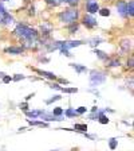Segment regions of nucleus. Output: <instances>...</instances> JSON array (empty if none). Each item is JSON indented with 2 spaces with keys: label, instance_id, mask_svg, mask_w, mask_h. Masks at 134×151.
<instances>
[{
  "label": "nucleus",
  "instance_id": "1",
  "mask_svg": "<svg viewBox=\"0 0 134 151\" xmlns=\"http://www.w3.org/2000/svg\"><path fill=\"white\" fill-rule=\"evenodd\" d=\"M15 35H18L19 38H22L24 41H30V39H38V31L34 28L28 27L26 24H18V27L15 28Z\"/></svg>",
  "mask_w": 134,
  "mask_h": 151
},
{
  "label": "nucleus",
  "instance_id": "2",
  "mask_svg": "<svg viewBox=\"0 0 134 151\" xmlns=\"http://www.w3.org/2000/svg\"><path fill=\"white\" fill-rule=\"evenodd\" d=\"M79 16V11L78 9H67V11H63V12L59 14V20L62 23H66V24H71V23H75L77 19Z\"/></svg>",
  "mask_w": 134,
  "mask_h": 151
},
{
  "label": "nucleus",
  "instance_id": "3",
  "mask_svg": "<svg viewBox=\"0 0 134 151\" xmlns=\"http://www.w3.org/2000/svg\"><path fill=\"white\" fill-rule=\"evenodd\" d=\"M106 81V73L99 72V70H91L90 72V85L91 86H98Z\"/></svg>",
  "mask_w": 134,
  "mask_h": 151
},
{
  "label": "nucleus",
  "instance_id": "4",
  "mask_svg": "<svg viewBox=\"0 0 134 151\" xmlns=\"http://www.w3.org/2000/svg\"><path fill=\"white\" fill-rule=\"evenodd\" d=\"M39 117H42V120L46 123H48V122H63V120H66L65 116H54L52 113L47 112V111H43Z\"/></svg>",
  "mask_w": 134,
  "mask_h": 151
},
{
  "label": "nucleus",
  "instance_id": "5",
  "mask_svg": "<svg viewBox=\"0 0 134 151\" xmlns=\"http://www.w3.org/2000/svg\"><path fill=\"white\" fill-rule=\"evenodd\" d=\"M83 24L86 26L87 28H94V27H97L98 26V20L94 18L93 15L87 14V15L83 16Z\"/></svg>",
  "mask_w": 134,
  "mask_h": 151
},
{
  "label": "nucleus",
  "instance_id": "6",
  "mask_svg": "<svg viewBox=\"0 0 134 151\" xmlns=\"http://www.w3.org/2000/svg\"><path fill=\"white\" fill-rule=\"evenodd\" d=\"M86 9H87V12L90 14V15H93V14L99 11V6H98V3L94 1V0H87V3H86Z\"/></svg>",
  "mask_w": 134,
  "mask_h": 151
},
{
  "label": "nucleus",
  "instance_id": "7",
  "mask_svg": "<svg viewBox=\"0 0 134 151\" xmlns=\"http://www.w3.org/2000/svg\"><path fill=\"white\" fill-rule=\"evenodd\" d=\"M126 6H128V3L123 1V0H119L118 3H117V11H118V14L122 16V18H126V16H128Z\"/></svg>",
  "mask_w": 134,
  "mask_h": 151
},
{
  "label": "nucleus",
  "instance_id": "8",
  "mask_svg": "<svg viewBox=\"0 0 134 151\" xmlns=\"http://www.w3.org/2000/svg\"><path fill=\"white\" fill-rule=\"evenodd\" d=\"M12 23H13V18L9 15L8 12L3 14V15H0V24L8 26V24H12Z\"/></svg>",
  "mask_w": 134,
  "mask_h": 151
},
{
  "label": "nucleus",
  "instance_id": "9",
  "mask_svg": "<svg viewBox=\"0 0 134 151\" xmlns=\"http://www.w3.org/2000/svg\"><path fill=\"white\" fill-rule=\"evenodd\" d=\"M34 70L38 73V74H40L42 77H44V78H47V80H51V81H54V80L58 78V77L51 72H46V70H40V69H34Z\"/></svg>",
  "mask_w": 134,
  "mask_h": 151
},
{
  "label": "nucleus",
  "instance_id": "10",
  "mask_svg": "<svg viewBox=\"0 0 134 151\" xmlns=\"http://www.w3.org/2000/svg\"><path fill=\"white\" fill-rule=\"evenodd\" d=\"M6 53L8 54H12V55H19V54H23V51H24V49L23 47H16V46H11V47H7Z\"/></svg>",
  "mask_w": 134,
  "mask_h": 151
},
{
  "label": "nucleus",
  "instance_id": "11",
  "mask_svg": "<svg viewBox=\"0 0 134 151\" xmlns=\"http://www.w3.org/2000/svg\"><path fill=\"white\" fill-rule=\"evenodd\" d=\"M72 68V69L75 70V72L78 73V74H81V73H84V72H87V68L84 65H79V63H71L70 65Z\"/></svg>",
  "mask_w": 134,
  "mask_h": 151
},
{
  "label": "nucleus",
  "instance_id": "12",
  "mask_svg": "<svg viewBox=\"0 0 134 151\" xmlns=\"http://www.w3.org/2000/svg\"><path fill=\"white\" fill-rule=\"evenodd\" d=\"M43 112V111H39V109H34V111H27L26 112V116L27 117H32V119H38V117L40 116V113Z\"/></svg>",
  "mask_w": 134,
  "mask_h": 151
},
{
  "label": "nucleus",
  "instance_id": "13",
  "mask_svg": "<svg viewBox=\"0 0 134 151\" xmlns=\"http://www.w3.org/2000/svg\"><path fill=\"white\" fill-rule=\"evenodd\" d=\"M63 115H65L66 117H75V116H78V112H77V109L75 108H67V109L63 112Z\"/></svg>",
  "mask_w": 134,
  "mask_h": 151
},
{
  "label": "nucleus",
  "instance_id": "14",
  "mask_svg": "<svg viewBox=\"0 0 134 151\" xmlns=\"http://www.w3.org/2000/svg\"><path fill=\"white\" fill-rule=\"evenodd\" d=\"M74 131L81 132V134H86L87 132V124H74Z\"/></svg>",
  "mask_w": 134,
  "mask_h": 151
},
{
  "label": "nucleus",
  "instance_id": "15",
  "mask_svg": "<svg viewBox=\"0 0 134 151\" xmlns=\"http://www.w3.org/2000/svg\"><path fill=\"white\" fill-rule=\"evenodd\" d=\"M28 124L30 126H38V127H48V123L46 122H38V120H31V119H28Z\"/></svg>",
  "mask_w": 134,
  "mask_h": 151
},
{
  "label": "nucleus",
  "instance_id": "16",
  "mask_svg": "<svg viewBox=\"0 0 134 151\" xmlns=\"http://www.w3.org/2000/svg\"><path fill=\"white\" fill-rule=\"evenodd\" d=\"M94 53L97 54V57L99 58V60H102V61H107L109 60V55H107L105 51H102V50H98V49H95L94 50Z\"/></svg>",
  "mask_w": 134,
  "mask_h": 151
},
{
  "label": "nucleus",
  "instance_id": "17",
  "mask_svg": "<svg viewBox=\"0 0 134 151\" xmlns=\"http://www.w3.org/2000/svg\"><path fill=\"white\" fill-rule=\"evenodd\" d=\"M121 47H122V50H123V51H126V53H128V51L131 49V42L129 41V39H125V41H122Z\"/></svg>",
  "mask_w": 134,
  "mask_h": 151
},
{
  "label": "nucleus",
  "instance_id": "18",
  "mask_svg": "<svg viewBox=\"0 0 134 151\" xmlns=\"http://www.w3.org/2000/svg\"><path fill=\"white\" fill-rule=\"evenodd\" d=\"M126 11H128V16H133L134 15V1L130 0L126 6Z\"/></svg>",
  "mask_w": 134,
  "mask_h": 151
},
{
  "label": "nucleus",
  "instance_id": "19",
  "mask_svg": "<svg viewBox=\"0 0 134 151\" xmlns=\"http://www.w3.org/2000/svg\"><path fill=\"white\" fill-rule=\"evenodd\" d=\"M52 31V27H51L50 24H46V23H44V24H42V34L43 35H50V32Z\"/></svg>",
  "mask_w": 134,
  "mask_h": 151
},
{
  "label": "nucleus",
  "instance_id": "20",
  "mask_svg": "<svg viewBox=\"0 0 134 151\" xmlns=\"http://www.w3.org/2000/svg\"><path fill=\"white\" fill-rule=\"evenodd\" d=\"M117 146H118V139H116V138L109 139V147H110V150H116Z\"/></svg>",
  "mask_w": 134,
  "mask_h": 151
},
{
  "label": "nucleus",
  "instance_id": "21",
  "mask_svg": "<svg viewBox=\"0 0 134 151\" xmlns=\"http://www.w3.org/2000/svg\"><path fill=\"white\" fill-rule=\"evenodd\" d=\"M63 112H65V109L62 107H56V108H54V111L51 113H52L54 116H63Z\"/></svg>",
  "mask_w": 134,
  "mask_h": 151
},
{
  "label": "nucleus",
  "instance_id": "22",
  "mask_svg": "<svg viewBox=\"0 0 134 151\" xmlns=\"http://www.w3.org/2000/svg\"><path fill=\"white\" fill-rule=\"evenodd\" d=\"M60 99H62V96H60V94H55V96H52V97L50 99V100H46L44 103H46L47 105H50V104H52L54 101H59Z\"/></svg>",
  "mask_w": 134,
  "mask_h": 151
},
{
  "label": "nucleus",
  "instance_id": "23",
  "mask_svg": "<svg viewBox=\"0 0 134 151\" xmlns=\"http://www.w3.org/2000/svg\"><path fill=\"white\" fill-rule=\"evenodd\" d=\"M98 122L101 123V124H109V117L106 116V115H105V113H102V115H101L99 117H98Z\"/></svg>",
  "mask_w": 134,
  "mask_h": 151
},
{
  "label": "nucleus",
  "instance_id": "24",
  "mask_svg": "<svg viewBox=\"0 0 134 151\" xmlns=\"http://www.w3.org/2000/svg\"><path fill=\"white\" fill-rule=\"evenodd\" d=\"M102 42H103V39H101V38H94V39L90 41V45H91V47H95L99 43H102Z\"/></svg>",
  "mask_w": 134,
  "mask_h": 151
},
{
  "label": "nucleus",
  "instance_id": "25",
  "mask_svg": "<svg viewBox=\"0 0 134 151\" xmlns=\"http://www.w3.org/2000/svg\"><path fill=\"white\" fill-rule=\"evenodd\" d=\"M60 92H63V93H77L78 88H62Z\"/></svg>",
  "mask_w": 134,
  "mask_h": 151
},
{
  "label": "nucleus",
  "instance_id": "26",
  "mask_svg": "<svg viewBox=\"0 0 134 151\" xmlns=\"http://www.w3.org/2000/svg\"><path fill=\"white\" fill-rule=\"evenodd\" d=\"M69 31H70V34H77V31H78V24H77V23H71Z\"/></svg>",
  "mask_w": 134,
  "mask_h": 151
},
{
  "label": "nucleus",
  "instance_id": "27",
  "mask_svg": "<svg viewBox=\"0 0 134 151\" xmlns=\"http://www.w3.org/2000/svg\"><path fill=\"white\" fill-rule=\"evenodd\" d=\"M98 12H99L101 16H109L110 15V9L109 8H102V9H99Z\"/></svg>",
  "mask_w": 134,
  "mask_h": 151
},
{
  "label": "nucleus",
  "instance_id": "28",
  "mask_svg": "<svg viewBox=\"0 0 134 151\" xmlns=\"http://www.w3.org/2000/svg\"><path fill=\"white\" fill-rule=\"evenodd\" d=\"M58 1H59V3H69V4H71V6H77L79 0H58Z\"/></svg>",
  "mask_w": 134,
  "mask_h": 151
},
{
  "label": "nucleus",
  "instance_id": "29",
  "mask_svg": "<svg viewBox=\"0 0 134 151\" xmlns=\"http://www.w3.org/2000/svg\"><path fill=\"white\" fill-rule=\"evenodd\" d=\"M26 78V76L23 74H15L12 77V81H20V80H24Z\"/></svg>",
  "mask_w": 134,
  "mask_h": 151
},
{
  "label": "nucleus",
  "instance_id": "30",
  "mask_svg": "<svg viewBox=\"0 0 134 151\" xmlns=\"http://www.w3.org/2000/svg\"><path fill=\"white\" fill-rule=\"evenodd\" d=\"M77 112H78V115H83V113L87 112V108L86 107H78L77 108Z\"/></svg>",
  "mask_w": 134,
  "mask_h": 151
},
{
  "label": "nucleus",
  "instance_id": "31",
  "mask_svg": "<svg viewBox=\"0 0 134 151\" xmlns=\"http://www.w3.org/2000/svg\"><path fill=\"white\" fill-rule=\"evenodd\" d=\"M119 65H121V62H119L118 60H114V61H111L107 66H109V68H116V66H119Z\"/></svg>",
  "mask_w": 134,
  "mask_h": 151
},
{
  "label": "nucleus",
  "instance_id": "32",
  "mask_svg": "<svg viewBox=\"0 0 134 151\" xmlns=\"http://www.w3.org/2000/svg\"><path fill=\"white\" fill-rule=\"evenodd\" d=\"M1 81H3L4 84H9V82L12 81V77H11V76H7V74H6L3 78H1Z\"/></svg>",
  "mask_w": 134,
  "mask_h": 151
},
{
  "label": "nucleus",
  "instance_id": "33",
  "mask_svg": "<svg viewBox=\"0 0 134 151\" xmlns=\"http://www.w3.org/2000/svg\"><path fill=\"white\" fill-rule=\"evenodd\" d=\"M50 88L51 89H56V91H60V89H62V86H60L59 84H56V82H51V84H50Z\"/></svg>",
  "mask_w": 134,
  "mask_h": 151
},
{
  "label": "nucleus",
  "instance_id": "34",
  "mask_svg": "<svg viewBox=\"0 0 134 151\" xmlns=\"http://www.w3.org/2000/svg\"><path fill=\"white\" fill-rule=\"evenodd\" d=\"M19 108H20V109H23L24 112H27V111H28V104L27 103H20V104H19Z\"/></svg>",
  "mask_w": 134,
  "mask_h": 151
},
{
  "label": "nucleus",
  "instance_id": "35",
  "mask_svg": "<svg viewBox=\"0 0 134 151\" xmlns=\"http://www.w3.org/2000/svg\"><path fill=\"white\" fill-rule=\"evenodd\" d=\"M47 4H51V6H58L59 4V1L58 0H46Z\"/></svg>",
  "mask_w": 134,
  "mask_h": 151
},
{
  "label": "nucleus",
  "instance_id": "36",
  "mask_svg": "<svg viewBox=\"0 0 134 151\" xmlns=\"http://www.w3.org/2000/svg\"><path fill=\"white\" fill-rule=\"evenodd\" d=\"M60 53H62L63 55H66V57H71L70 51H69V50H65V49H60Z\"/></svg>",
  "mask_w": 134,
  "mask_h": 151
},
{
  "label": "nucleus",
  "instance_id": "37",
  "mask_svg": "<svg viewBox=\"0 0 134 151\" xmlns=\"http://www.w3.org/2000/svg\"><path fill=\"white\" fill-rule=\"evenodd\" d=\"M133 62H134L133 57H130V58H129V60H128V66H129V68H130V69H131V68H133Z\"/></svg>",
  "mask_w": 134,
  "mask_h": 151
},
{
  "label": "nucleus",
  "instance_id": "38",
  "mask_svg": "<svg viewBox=\"0 0 134 151\" xmlns=\"http://www.w3.org/2000/svg\"><path fill=\"white\" fill-rule=\"evenodd\" d=\"M7 11H6V8H4V6L1 3H0V15H3V14H6Z\"/></svg>",
  "mask_w": 134,
  "mask_h": 151
},
{
  "label": "nucleus",
  "instance_id": "39",
  "mask_svg": "<svg viewBox=\"0 0 134 151\" xmlns=\"http://www.w3.org/2000/svg\"><path fill=\"white\" fill-rule=\"evenodd\" d=\"M59 82L60 84H69V80H66V78H59Z\"/></svg>",
  "mask_w": 134,
  "mask_h": 151
},
{
  "label": "nucleus",
  "instance_id": "40",
  "mask_svg": "<svg viewBox=\"0 0 134 151\" xmlns=\"http://www.w3.org/2000/svg\"><path fill=\"white\" fill-rule=\"evenodd\" d=\"M34 96H35V93H31V94H28L27 97H26V101H30V100H31L32 97H34Z\"/></svg>",
  "mask_w": 134,
  "mask_h": 151
},
{
  "label": "nucleus",
  "instance_id": "41",
  "mask_svg": "<svg viewBox=\"0 0 134 151\" xmlns=\"http://www.w3.org/2000/svg\"><path fill=\"white\" fill-rule=\"evenodd\" d=\"M4 76H6V73H4V72H0V80H1V78H3V77H4Z\"/></svg>",
  "mask_w": 134,
  "mask_h": 151
},
{
  "label": "nucleus",
  "instance_id": "42",
  "mask_svg": "<svg viewBox=\"0 0 134 151\" xmlns=\"http://www.w3.org/2000/svg\"><path fill=\"white\" fill-rule=\"evenodd\" d=\"M26 129H27V128H26V127H22V128H19V132H22V131H26Z\"/></svg>",
  "mask_w": 134,
  "mask_h": 151
},
{
  "label": "nucleus",
  "instance_id": "43",
  "mask_svg": "<svg viewBox=\"0 0 134 151\" xmlns=\"http://www.w3.org/2000/svg\"><path fill=\"white\" fill-rule=\"evenodd\" d=\"M52 151H58V150H52Z\"/></svg>",
  "mask_w": 134,
  "mask_h": 151
},
{
  "label": "nucleus",
  "instance_id": "44",
  "mask_svg": "<svg viewBox=\"0 0 134 151\" xmlns=\"http://www.w3.org/2000/svg\"><path fill=\"white\" fill-rule=\"evenodd\" d=\"M4 1H7V0H4Z\"/></svg>",
  "mask_w": 134,
  "mask_h": 151
}]
</instances>
